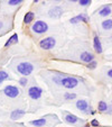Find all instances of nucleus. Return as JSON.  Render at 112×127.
Returning a JSON list of instances; mask_svg holds the SVG:
<instances>
[{"mask_svg":"<svg viewBox=\"0 0 112 127\" xmlns=\"http://www.w3.org/2000/svg\"><path fill=\"white\" fill-rule=\"evenodd\" d=\"M96 65H98V63H96L95 61H92V62H91V63H89L88 67H89V69H95V67H96Z\"/></svg>","mask_w":112,"mask_h":127,"instance_id":"23","label":"nucleus"},{"mask_svg":"<svg viewBox=\"0 0 112 127\" xmlns=\"http://www.w3.org/2000/svg\"><path fill=\"white\" fill-rule=\"evenodd\" d=\"M90 3H91L90 0H81V1H80V5L81 6H88V5H90Z\"/></svg>","mask_w":112,"mask_h":127,"instance_id":"24","label":"nucleus"},{"mask_svg":"<svg viewBox=\"0 0 112 127\" xmlns=\"http://www.w3.org/2000/svg\"><path fill=\"white\" fill-rule=\"evenodd\" d=\"M18 42V35L17 34H14V35L11 36L9 38V41H7L6 42V44H5V46L6 47H8L9 45H11V44H15V43H17Z\"/></svg>","mask_w":112,"mask_h":127,"instance_id":"16","label":"nucleus"},{"mask_svg":"<svg viewBox=\"0 0 112 127\" xmlns=\"http://www.w3.org/2000/svg\"><path fill=\"white\" fill-rule=\"evenodd\" d=\"M93 45H94V50L96 53H102V45H101V41L98 36H94V39H93Z\"/></svg>","mask_w":112,"mask_h":127,"instance_id":"9","label":"nucleus"},{"mask_svg":"<svg viewBox=\"0 0 112 127\" xmlns=\"http://www.w3.org/2000/svg\"><path fill=\"white\" fill-rule=\"evenodd\" d=\"M42 92H43V90H42L41 88H38V87H31L28 90V94H29V96H30V98L35 99V100L41 98Z\"/></svg>","mask_w":112,"mask_h":127,"instance_id":"6","label":"nucleus"},{"mask_svg":"<svg viewBox=\"0 0 112 127\" xmlns=\"http://www.w3.org/2000/svg\"><path fill=\"white\" fill-rule=\"evenodd\" d=\"M108 77L112 78V69H111V70H109V71H108Z\"/></svg>","mask_w":112,"mask_h":127,"instance_id":"27","label":"nucleus"},{"mask_svg":"<svg viewBox=\"0 0 112 127\" xmlns=\"http://www.w3.org/2000/svg\"><path fill=\"white\" fill-rule=\"evenodd\" d=\"M55 44H56L55 38H53V37H47V38L42 39L39 45H41V47L43 48V50H50V48H53L55 46Z\"/></svg>","mask_w":112,"mask_h":127,"instance_id":"4","label":"nucleus"},{"mask_svg":"<svg viewBox=\"0 0 112 127\" xmlns=\"http://www.w3.org/2000/svg\"><path fill=\"white\" fill-rule=\"evenodd\" d=\"M17 70H18V72H19L20 74L28 75V74H30L31 72H33L34 66L28 62H22V63H20V64H18Z\"/></svg>","mask_w":112,"mask_h":127,"instance_id":"1","label":"nucleus"},{"mask_svg":"<svg viewBox=\"0 0 112 127\" xmlns=\"http://www.w3.org/2000/svg\"><path fill=\"white\" fill-rule=\"evenodd\" d=\"M1 28H2V23L0 22V29H1Z\"/></svg>","mask_w":112,"mask_h":127,"instance_id":"28","label":"nucleus"},{"mask_svg":"<svg viewBox=\"0 0 112 127\" xmlns=\"http://www.w3.org/2000/svg\"><path fill=\"white\" fill-rule=\"evenodd\" d=\"M20 2H22V0H9V1H8V3H9V5H11V6L19 5Z\"/></svg>","mask_w":112,"mask_h":127,"instance_id":"22","label":"nucleus"},{"mask_svg":"<svg viewBox=\"0 0 112 127\" xmlns=\"http://www.w3.org/2000/svg\"><path fill=\"white\" fill-rule=\"evenodd\" d=\"M91 125H92V126H99V122L96 119H93L92 123H91Z\"/></svg>","mask_w":112,"mask_h":127,"instance_id":"26","label":"nucleus"},{"mask_svg":"<svg viewBox=\"0 0 112 127\" xmlns=\"http://www.w3.org/2000/svg\"><path fill=\"white\" fill-rule=\"evenodd\" d=\"M80 58H81V61H83V62L91 63L93 61V59H94V56H93V54L90 52H83Z\"/></svg>","mask_w":112,"mask_h":127,"instance_id":"8","label":"nucleus"},{"mask_svg":"<svg viewBox=\"0 0 112 127\" xmlns=\"http://www.w3.org/2000/svg\"><path fill=\"white\" fill-rule=\"evenodd\" d=\"M3 92L7 97L9 98H16L18 95H19V90L17 87H14V86H7L5 89H3Z\"/></svg>","mask_w":112,"mask_h":127,"instance_id":"5","label":"nucleus"},{"mask_svg":"<svg viewBox=\"0 0 112 127\" xmlns=\"http://www.w3.org/2000/svg\"><path fill=\"white\" fill-rule=\"evenodd\" d=\"M75 97H76L75 96V94H67L66 92V94L64 95V98L66 99V100H68V99H74Z\"/></svg>","mask_w":112,"mask_h":127,"instance_id":"21","label":"nucleus"},{"mask_svg":"<svg viewBox=\"0 0 112 127\" xmlns=\"http://www.w3.org/2000/svg\"><path fill=\"white\" fill-rule=\"evenodd\" d=\"M31 29H33L35 33H37V34H43L48 29V26H47V24H46L45 22L38 20V22H36L35 24L33 25V28Z\"/></svg>","mask_w":112,"mask_h":127,"instance_id":"3","label":"nucleus"},{"mask_svg":"<svg viewBox=\"0 0 112 127\" xmlns=\"http://www.w3.org/2000/svg\"><path fill=\"white\" fill-rule=\"evenodd\" d=\"M76 107L79 110H82V111H85L86 109H88V102H86L85 100H79L76 102Z\"/></svg>","mask_w":112,"mask_h":127,"instance_id":"12","label":"nucleus"},{"mask_svg":"<svg viewBox=\"0 0 112 127\" xmlns=\"http://www.w3.org/2000/svg\"><path fill=\"white\" fill-rule=\"evenodd\" d=\"M7 78H8V74L5 71H0V82L3 81V80H6Z\"/></svg>","mask_w":112,"mask_h":127,"instance_id":"20","label":"nucleus"},{"mask_svg":"<svg viewBox=\"0 0 112 127\" xmlns=\"http://www.w3.org/2000/svg\"><path fill=\"white\" fill-rule=\"evenodd\" d=\"M62 14H63V10L61 7H54L48 12L49 17H52V18H60V17L62 16Z\"/></svg>","mask_w":112,"mask_h":127,"instance_id":"7","label":"nucleus"},{"mask_svg":"<svg viewBox=\"0 0 112 127\" xmlns=\"http://www.w3.org/2000/svg\"><path fill=\"white\" fill-rule=\"evenodd\" d=\"M102 28L105 31H110L112 29V19H107L102 22Z\"/></svg>","mask_w":112,"mask_h":127,"instance_id":"15","label":"nucleus"},{"mask_svg":"<svg viewBox=\"0 0 112 127\" xmlns=\"http://www.w3.org/2000/svg\"><path fill=\"white\" fill-rule=\"evenodd\" d=\"M61 84H63L67 89H73L79 84V80L75 79V78H72V77H67L61 80Z\"/></svg>","mask_w":112,"mask_h":127,"instance_id":"2","label":"nucleus"},{"mask_svg":"<svg viewBox=\"0 0 112 127\" xmlns=\"http://www.w3.org/2000/svg\"><path fill=\"white\" fill-rule=\"evenodd\" d=\"M65 119H66V122L69 123V124H75L79 118H77L75 115H71V114H69V115H67L66 117H65Z\"/></svg>","mask_w":112,"mask_h":127,"instance_id":"18","label":"nucleus"},{"mask_svg":"<svg viewBox=\"0 0 112 127\" xmlns=\"http://www.w3.org/2000/svg\"><path fill=\"white\" fill-rule=\"evenodd\" d=\"M110 14H111V7H110V6H105V7H103L102 9L99 11V15H100V16H103V17L109 16Z\"/></svg>","mask_w":112,"mask_h":127,"instance_id":"13","label":"nucleus"},{"mask_svg":"<svg viewBox=\"0 0 112 127\" xmlns=\"http://www.w3.org/2000/svg\"><path fill=\"white\" fill-rule=\"evenodd\" d=\"M31 125L34 126H37V127H42L46 124V119L45 118H41V119H36V120H31L30 122Z\"/></svg>","mask_w":112,"mask_h":127,"instance_id":"14","label":"nucleus"},{"mask_svg":"<svg viewBox=\"0 0 112 127\" xmlns=\"http://www.w3.org/2000/svg\"><path fill=\"white\" fill-rule=\"evenodd\" d=\"M98 109L101 111V113H104V111L108 110V105L105 103V101H100V102H99Z\"/></svg>","mask_w":112,"mask_h":127,"instance_id":"19","label":"nucleus"},{"mask_svg":"<svg viewBox=\"0 0 112 127\" xmlns=\"http://www.w3.org/2000/svg\"><path fill=\"white\" fill-rule=\"evenodd\" d=\"M19 83L22 84V86H26L27 84V79L26 78H22V79L19 80Z\"/></svg>","mask_w":112,"mask_h":127,"instance_id":"25","label":"nucleus"},{"mask_svg":"<svg viewBox=\"0 0 112 127\" xmlns=\"http://www.w3.org/2000/svg\"><path fill=\"white\" fill-rule=\"evenodd\" d=\"M24 115H25V111H24V110L17 109V110H14V111H12L11 115H10V117H11V119L16 120V119H19V118L22 117Z\"/></svg>","mask_w":112,"mask_h":127,"instance_id":"11","label":"nucleus"},{"mask_svg":"<svg viewBox=\"0 0 112 127\" xmlns=\"http://www.w3.org/2000/svg\"><path fill=\"white\" fill-rule=\"evenodd\" d=\"M77 22H89V17L86 16V15H79V16L76 17H73L71 19V23L72 24H75V23Z\"/></svg>","mask_w":112,"mask_h":127,"instance_id":"10","label":"nucleus"},{"mask_svg":"<svg viewBox=\"0 0 112 127\" xmlns=\"http://www.w3.org/2000/svg\"><path fill=\"white\" fill-rule=\"evenodd\" d=\"M34 20V12L31 11H28L26 15H25V18H24V22L26 23V24H29V23H31Z\"/></svg>","mask_w":112,"mask_h":127,"instance_id":"17","label":"nucleus"}]
</instances>
